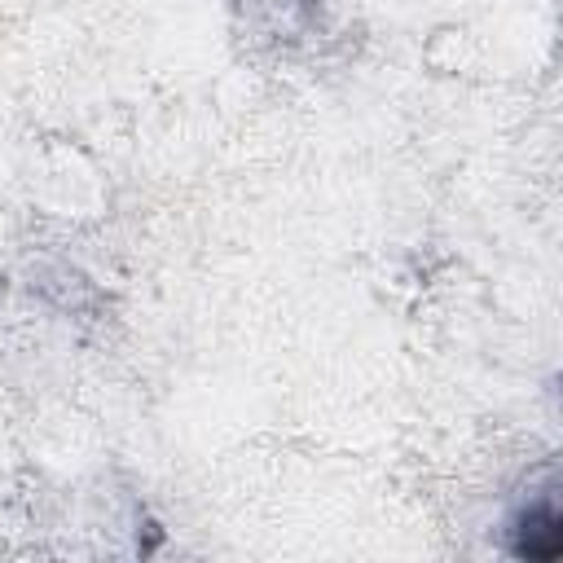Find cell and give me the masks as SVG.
Returning a JSON list of instances; mask_svg holds the SVG:
<instances>
[{"label":"cell","instance_id":"1","mask_svg":"<svg viewBox=\"0 0 563 563\" xmlns=\"http://www.w3.org/2000/svg\"><path fill=\"white\" fill-rule=\"evenodd\" d=\"M515 554H523V559H554L559 554V510L550 497L528 506V515L519 519Z\"/></svg>","mask_w":563,"mask_h":563}]
</instances>
